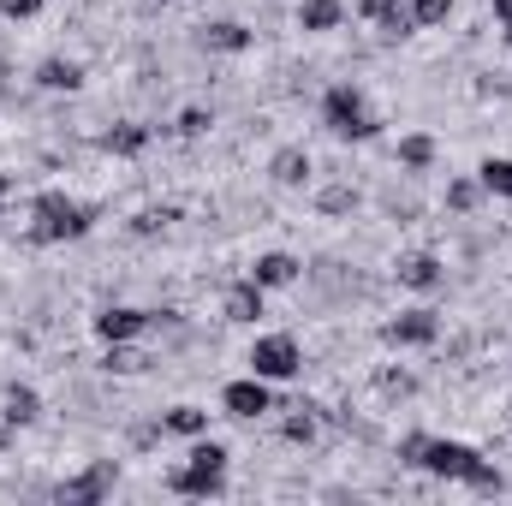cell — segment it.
<instances>
[{
  "mask_svg": "<svg viewBox=\"0 0 512 506\" xmlns=\"http://www.w3.org/2000/svg\"><path fill=\"white\" fill-rule=\"evenodd\" d=\"M477 185H483L489 197H512V161L507 155H489V161L477 167Z\"/></svg>",
  "mask_w": 512,
  "mask_h": 506,
  "instance_id": "cell-20",
  "label": "cell"
},
{
  "mask_svg": "<svg viewBox=\"0 0 512 506\" xmlns=\"http://www.w3.org/2000/svg\"><path fill=\"white\" fill-rule=\"evenodd\" d=\"M489 6H495V18H501V24H512V0H489Z\"/></svg>",
  "mask_w": 512,
  "mask_h": 506,
  "instance_id": "cell-34",
  "label": "cell"
},
{
  "mask_svg": "<svg viewBox=\"0 0 512 506\" xmlns=\"http://www.w3.org/2000/svg\"><path fill=\"white\" fill-rule=\"evenodd\" d=\"M507 48H512V24H507Z\"/></svg>",
  "mask_w": 512,
  "mask_h": 506,
  "instance_id": "cell-37",
  "label": "cell"
},
{
  "mask_svg": "<svg viewBox=\"0 0 512 506\" xmlns=\"http://www.w3.org/2000/svg\"><path fill=\"white\" fill-rule=\"evenodd\" d=\"M209 126H215V120H209L203 108H185V114H179V131H185V137H203Z\"/></svg>",
  "mask_w": 512,
  "mask_h": 506,
  "instance_id": "cell-29",
  "label": "cell"
},
{
  "mask_svg": "<svg viewBox=\"0 0 512 506\" xmlns=\"http://www.w3.org/2000/svg\"><path fill=\"white\" fill-rule=\"evenodd\" d=\"M161 435H185V441H197V435H209V411H203V405H173V411L161 417Z\"/></svg>",
  "mask_w": 512,
  "mask_h": 506,
  "instance_id": "cell-15",
  "label": "cell"
},
{
  "mask_svg": "<svg viewBox=\"0 0 512 506\" xmlns=\"http://www.w3.org/2000/svg\"><path fill=\"white\" fill-rule=\"evenodd\" d=\"M382 393H387V399H405V393H411V376H399V370H387V376H382Z\"/></svg>",
  "mask_w": 512,
  "mask_h": 506,
  "instance_id": "cell-31",
  "label": "cell"
},
{
  "mask_svg": "<svg viewBox=\"0 0 512 506\" xmlns=\"http://www.w3.org/2000/svg\"><path fill=\"white\" fill-rule=\"evenodd\" d=\"M161 483H167V495H191V501L227 495V471H215V465H179V471H167Z\"/></svg>",
  "mask_w": 512,
  "mask_h": 506,
  "instance_id": "cell-5",
  "label": "cell"
},
{
  "mask_svg": "<svg viewBox=\"0 0 512 506\" xmlns=\"http://www.w3.org/2000/svg\"><path fill=\"white\" fill-rule=\"evenodd\" d=\"M417 465L429 471V477H447V483H465L477 465H483V453L477 447H465V441H423V453H417Z\"/></svg>",
  "mask_w": 512,
  "mask_h": 506,
  "instance_id": "cell-4",
  "label": "cell"
},
{
  "mask_svg": "<svg viewBox=\"0 0 512 506\" xmlns=\"http://www.w3.org/2000/svg\"><path fill=\"white\" fill-rule=\"evenodd\" d=\"M304 417H286V441H316V417H310V405H298Z\"/></svg>",
  "mask_w": 512,
  "mask_h": 506,
  "instance_id": "cell-28",
  "label": "cell"
},
{
  "mask_svg": "<svg viewBox=\"0 0 512 506\" xmlns=\"http://www.w3.org/2000/svg\"><path fill=\"white\" fill-rule=\"evenodd\" d=\"M203 48L209 54H245L251 48V30L239 18H215V24H203Z\"/></svg>",
  "mask_w": 512,
  "mask_h": 506,
  "instance_id": "cell-12",
  "label": "cell"
},
{
  "mask_svg": "<svg viewBox=\"0 0 512 506\" xmlns=\"http://www.w3.org/2000/svg\"><path fill=\"white\" fill-rule=\"evenodd\" d=\"M149 358L143 352H131V340H114V352H108V370H120V376H137Z\"/></svg>",
  "mask_w": 512,
  "mask_h": 506,
  "instance_id": "cell-25",
  "label": "cell"
},
{
  "mask_svg": "<svg viewBox=\"0 0 512 506\" xmlns=\"http://www.w3.org/2000/svg\"><path fill=\"white\" fill-rule=\"evenodd\" d=\"M161 227H167V209H143L137 215V233H161Z\"/></svg>",
  "mask_w": 512,
  "mask_h": 506,
  "instance_id": "cell-32",
  "label": "cell"
},
{
  "mask_svg": "<svg viewBox=\"0 0 512 506\" xmlns=\"http://www.w3.org/2000/svg\"><path fill=\"white\" fill-rule=\"evenodd\" d=\"M453 18V0H411V24H447Z\"/></svg>",
  "mask_w": 512,
  "mask_h": 506,
  "instance_id": "cell-23",
  "label": "cell"
},
{
  "mask_svg": "<svg viewBox=\"0 0 512 506\" xmlns=\"http://www.w3.org/2000/svg\"><path fill=\"white\" fill-rule=\"evenodd\" d=\"M310 155L304 149H274V161H268V179L274 185H310Z\"/></svg>",
  "mask_w": 512,
  "mask_h": 506,
  "instance_id": "cell-13",
  "label": "cell"
},
{
  "mask_svg": "<svg viewBox=\"0 0 512 506\" xmlns=\"http://www.w3.org/2000/svg\"><path fill=\"white\" fill-rule=\"evenodd\" d=\"M399 6H405V0H358V18H370V24H387Z\"/></svg>",
  "mask_w": 512,
  "mask_h": 506,
  "instance_id": "cell-27",
  "label": "cell"
},
{
  "mask_svg": "<svg viewBox=\"0 0 512 506\" xmlns=\"http://www.w3.org/2000/svg\"><path fill=\"white\" fill-rule=\"evenodd\" d=\"M346 6L340 0H298V30H340Z\"/></svg>",
  "mask_w": 512,
  "mask_h": 506,
  "instance_id": "cell-16",
  "label": "cell"
},
{
  "mask_svg": "<svg viewBox=\"0 0 512 506\" xmlns=\"http://www.w3.org/2000/svg\"><path fill=\"white\" fill-rule=\"evenodd\" d=\"M114 477H120V465H114V459H96V465H90L84 477L60 483V501H66V506H96V501H108Z\"/></svg>",
  "mask_w": 512,
  "mask_h": 506,
  "instance_id": "cell-6",
  "label": "cell"
},
{
  "mask_svg": "<svg viewBox=\"0 0 512 506\" xmlns=\"http://www.w3.org/2000/svg\"><path fill=\"white\" fill-rule=\"evenodd\" d=\"M155 328V310H131V304H114V310H102L96 316V334L114 346V340H137V334H149Z\"/></svg>",
  "mask_w": 512,
  "mask_h": 506,
  "instance_id": "cell-9",
  "label": "cell"
},
{
  "mask_svg": "<svg viewBox=\"0 0 512 506\" xmlns=\"http://www.w3.org/2000/svg\"><path fill=\"white\" fill-rule=\"evenodd\" d=\"M429 161H435V137H429V131H411V137H399V167L423 173Z\"/></svg>",
  "mask_w": 512,
  "mask_h": 506,
  "instance_id": "cell-19",
  "label": "cell"
},
{
  "mask_svg": "<svg viewBox=\"0 0 512 506\" xmlns=\"http://www.w3.org/2000/svg\"><path fill=\"white\" fill-rule=\"evenodd\" d=\"M304 370V352H298V340L292 334H262L251 346V376L262 381H292Z\"/></svg>",
  "mask_w": 512,
  "mask_h": 506,
  "instance_id": "cell-3",
  "label": "cell"
},
{
  "mask_svg": "<svg viewBox=\"0 0 512 506\" xmlns=\"http://www.w3.org/2000/svg\"><path fill=\"white\" fill-rule=\"evenodd\" d=\"M316 203H322V215H352V209H358V191H352V185H334V191H322Z\"/></svg>",
  "mask_w": 512,
  "mask_h": 506,
  "instance_id": "cell-24",
  "label": "cell"
},
{
  "mask_svg": "<svg viewBox=\"0 0 512 506\" xmlns=\"http://www.w3.org/2000/svg\"><path fill=\"white\" fill-rule=\"evenodd\" d=\"M423 441H429V435H405V441H399V459H405V465H417V453H423Z\"/></svg>",
  "mask_w": 512,
  "mask_h": 506,
  "instance_id": "cell-33",
  "label": "cell"
},
{
  "mask_svg": "<svg viewBox=\"0 0 512 506\" xmlns=\"http://www.w3.org/2000/svg\"><path fill=\"white\" fill-rule=\"evenodd\" d=\"M441 280H447V268H441V256L417 251V256H405V262H399V286H411V292H435Z\"/></svg>",
  "mask_w": 512,
  "mask_h": 506,
  "instance_id": "cell-11",
  "label": "cell"
},
{
  "mask_svg": "<svg viewBox=\"0 0 512 506\" xmlns=\"http://www.w3.org/2000/svg\"><path fill=\"white\" fill-rule=\"evenodd\" d=\"M149 143V126H114V131H102V149L108 155H137Z\"/></svg>",
  "mask_w": 512,
  "mask_h": 506,
  "instance_id": "cell-21",
  "label": "cell"
},
{
  "mask_svg": "<svg viewBox=\"0 0 512 506\" xmlns=\"http://www.w3.org/2000/svg\"><path fill=\"white\" fill-rule=\"evenodd\" d=\"M6 435H12V429H6V423H0V453H6Z\"/></svg>",
  "mask_w": 512,
  "mask_h": 506,
  "instance_id": "cell-36",
  "label": "cell"
},
{
  "mask_svg": "<svg viewBox=\"0 0 512 506\" xmlns=\"http://www.w3.org/2000/svg\"><path fill=\"white\" fill-rule=\"evenodd\" d=\"M256 316H262V286L256 280H239L227 292V322H256Z\"/></svg>",
  "mask_w": 512,
  "mask_h": 506,
  "instance_id": "cell-18",
  "label": "cell"
},
{
  "mask_svg": "<svg viewBox=\"0 0 512 506\" xmlns=\"http://www.w3.org/2000/svg\"><path fill=\"white\" fill-rule=\"evenodd\" d=\"M465 483H471V489H477V495H501V489H507V477H501V471H495V465H489V459H483V465H477V471H471V477H465Z\"/></svg>",
  "mask_w": 512,
  "mask_h": 506,
  "instance_id": "cell-26",
  "label": "cell"
},
{
  "mask_svg": "<svg viewBox=\"0 0 512 506\" xmlns=\"http://www.w3.org/2000/svg\"><path fill=\"white\" fill-rule=\"evenodd\" d=\"M477 197H483V185H477V179H453V185H447V209H453V215H471V209H477Z\"/></svg>",
  "mask_w": 512,
  "mask_h": 506,
  "instance_id": "cell-22",
  "label": "cell"
},
{
  "mask_svg": "<svg viewBox=\"0 0 512 506\" xmlns=\"http://www.w3.org/2000/svg\"><path fill=\"white\" fill-rule=\"evenodd\" d=\"M322 126L334 131L340 143H370L376 137V114H370V102H364L358 84H334L322 96Z\"/></svg>",
  "mask_w": 512,
  "mask_h": 506,
  "instance_id": "cell-2",
  "label": "cell"
},
{
  "mask_svg": "<svg viewBox=\"0 0 512 506\" xmlns=\"http://www.w3.org/2000/svg\"><path fill=\"white\" fill-rule=\"evenodd\" d=\"M435 334H441V316L435 310H405V316H393L382 328L387 346H429Z\"/></svg>",
  "mask_w": 512,
  "mask_h": 506,
  "instance_id": "cell-8",
  "label": "cell"
},
{
  "mask_svg": "<svg viewBox=\"0 0 512 506\" xmlns=\"http://www.w3.org/2000/svg\"><path fill=\"white\" fill-rule=\"evenodd\" d=\"M30 245H72L96 227V203H72L66 191H42L30 203Z\"/></svg>",
  "mask_w": 512,
  "mask_h": 506,
  "instance_id": "cell-1",
  "label": "cell"
},
{
  "mask_svg": "<svg viewBox=\"0 0 512 506\" xmlns=\"http://www.w3.org/2000/svg\"><path fill=\"white\" fill-rule=\"evenodd\" d=\"M298 268H304V262H298L292 251H262L251 262V280L262 286V292H274V286H292V280H298Z\"/></svg>",
  "mask_w": 512,
  "mask_h": 506,
  "instance_id": "cell-10",
  "label": "cell"
},
{
  "mask_svg": "<svg viewBox=\"0 0 512 506\" xmlns=\"http://www.w3.org/2000/svg\"><path fill=\"white\" fill-rule=\"evenodd\" d=\"M221 405H227V417H245V423H251V417H262V411L274 405V393H268L262 376H245V381H227V387H221Z\"/></svg>",
  "mask_w": 512,
  "mask_h": 506,
  "instance_id": "cell-7",
  "label": "cell"
},
{
  "mask_svg": "<svg viewBox=\"0 0 512 506\" xmlns=\"http://www.w3.org/2000/svg\"><path fill=\"white\" fill-rule=\"evenodd\" d=\"M36 12H42V0H0V18H12V24L18 18H36Z\"/></svg>",
  "mask_w": 512,
  "mask_h": 506,
  "instance_id": "cell-30",
  "label": "cell"
},
{
  "mask_svg": "<svg viewBox=\"0 0 512 506\" xmlns=\"http://www.w3.org/2000/svg\"><path fill=\"white\" fill-rule=\"evenodd\" d=\"M6 197H12V179H6V173H0V203H6Z\"/></svg>",
  "mask_w": 512,
  "mask_h": 506,
  "instance_id": "cell-35",
  "label": "cell"
},
{
  "mask_svg": "<svg viewBox=\"0 0 512 506\" xmlns=\"http://www.w3.org/2000/svg\"><path fill=\"white\" fill-rule=\"evenodd\" d=\"M36 417H42L36 387H6V411H0V423H6V429H24V423H36Z\"/></svg>",
  "mask_w": 512,
  "mask_h": 506,
  "instance_id": "cell-14",
  "label": "cell"
},
{
  "mask_svg": "<svg viewBox=\"0 0 512 506\" xmlns=\"http://www.w3.org/2000/svg\"><path fill=\"white\" fill-rule=\"evenodd\" d=\"M36 84H42V90H78V84H84V66L54 54V60H42V66H36Z\"/></svg>",
  "mask_w": 512,
  "mask_h": 506,
  "instance_id": "cell-17",
  "label": "cell"
}]
</instances>
